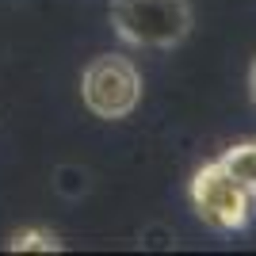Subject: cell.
Returning a JSON list of instances; mask_svg holds the SVG:
<instances>
[{
	"instance_id": "cell-5",
	"label": "cell",
	"mask_w": 256,
	"mask_h": 256,
	"mask_svg": "<svg viewBox=\"0 0 256 256\" xmlns=\"http://www.w3.org/2000/svg\"><path fill=\"white\" fill-rule=\"evenodd\" d=\"M54 188H58V195H65V199H84V195L92 192V176H88V168H80V164H58Z\"/></svg>"
},
{
	"instance_id": "cell-4",
	"label": "cell",
	"mask_w": 256,
	"mask_h": 256,
	"mask_svg": "<svg viewBox=\"0 0 256 256\" xmlns=\"http://www.w3.org/2000/svg\"><path fill=\"white\" fill-rule=\"evenodd\" d=\"M218 160L245 184L248 192H252V199H256V142H237V146H230Z\"/></svg>"
},
{
	"instance_id": "cell-7",
	"label": "cell",
	"mask_w": 256,
	"mask_h": 256,
	"mask_svg": "<svg viewBox=\"0 0 256 256\" xmlns=\"http://www.w3.org/2000/svg\"><path fill=\"white\" fill-rule=\"evenodd\" d=\"M248 92H252V104H256V62H252V69H248Z\"/></svg>"
},
{
	"instance_id": "cell-2",
	"label": "cell",
	"mask_w": 256,
	"mask_h": 256,
	"mask_svg": "<svg viewBox=\"0 0 256 256\" xmlns=\"http://www.w3.org/2000/svg\"><path fill=\"white\" fill-rule=\"evenodd\" d=\"M192 210L218 234H237L252 218V192L222 160H210L192 176Z\"/></svg>"
},
{
	"instance_id": "cell-6",
	"label": "cell",
	"mask_w": 256,
	"mask_h": 256,
	"mask_svg": "<svg viewBox=\"0 0 256 256\" xmlns=\"http://www.w3.org/2000/svg\"><path fill=\"white\" fill-rule=\"evenodd\" d=\"M12 252H58L62 248V241L50 234V230H38V226H31V230H16L8 241Z\"/></svg>"
},
{
	"instance_id": "cell-1",
	"label": "cell",
	"mask_w": 256,
	"mask_h": 256,
	"mask_svg": "<svg viewBox=\"0 0 256 256\" xmlns=\"http://www.w3.org/2000/svg\"><path fill=\"white\" fill-rule=\"evenodd\" d=\"M111 23L130 46L172 50L192 34L188 0H111Z\"/></svg>"
},
{
	"instance_id": "cell-3",
	"label": "cell",
	"mask_w": 256,
	"mask_h": 256,
	"mask_svg": "<svg viewBox=\"0 0 256 256\" xmlns=\"http://www.w3.org/2000/svg\"><path fill=\"white\" fill-rule=\"evenodd\" d=\"M80 100L96 118H126L142 104V73L118 54L92 58L80 73Z\"/></svg>"
}]
</instances>
